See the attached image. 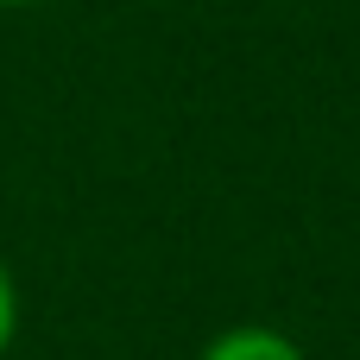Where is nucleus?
<instances>
[{
  "label": "nucleus",
  "mask_w": 360,
  "mask_h": 360,
  "mask_svg": "<svg viewBox=\"0 0 360 360\" xmlns=\"http://www.w3.org/2000/svg\"><path fill=\"white\" fill-rule=\"evenodd\" d=\"M202 360H310L291 335H278V329H266V323H240V329H221Z\"/></svg>",
  "instance_id": "f257e3e1"
},
{
  "label": "nucleus",
  "mask_w": 360,
  "mask_h": 360,
  "mask_svg": "<svg viewBox=\"0 0 360 360\" xmlns=\"http://www.w3.org/2000/svg\"><path fill=\"white\" fill-rule=\"evenodd\" d=\"M13 329H19V291H13V272H6V259H0V354H6V342H13Z\"/></svg>",
  "instance_id": "f03ea898"
},
{
  "label": "nucleus",
  "mask_w": 360,
  "mask_h": 360,
  "mask_svg": "<svg viewBox=\"0 0 360 360\" xmlns=\"http://www.w3.org/2000/svg\"><path fill=\"white\" fill-rule=\"evenodd\" d=\"M0 6H44V0H0Z\"/></svg>",
  "instance_id": "7ed1b4c3"
}]
</instances>
